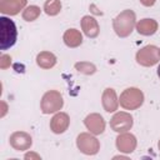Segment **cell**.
Masks as SVG:
<instances>
[{
    "mask_svg": "<svg viewBox=\"0 0 160 160\" xmlns=\"http://www.w3.org/2000/svg\"><path fill=\"white\" fill-rule=\"evenodd\" d=\"M135 21H136L135 12L132 10L128 9V10L121 11L112 21V26H114L116 35L120 38L129 36L135 28Z\"/></svg>",
    "mask_w": 160,
    "mask_h": 160,
    "instance_id": "6da1fadb",
    "label": "cell"
},
{
    "mask_svg": "<svg viewBox=\"0 0 160 160\" xmlns=\"http://www.w3.org/2000/svg\"><path fill=\"white\" fill-rule=\"evenodd\" d=\"M0 49L8 50L16 42L18 38V30L16 25L12 20L1 16L0 18Z\"/></svg>",
    "mask_w": 160,
    "mask_h": 160,
    "instance_id": "7a4b0ae2",
    "label": "cell"
},
{
    "mask_svg": "<svg viewBox=\"0 0 160 160\" xmlns=\"http://www.w3.org/2000/svg\"><path fill=\"white\" fill-rule=\"evenodd\" d=\"M119 102L124 109L135 110V109H138L142 105L144 94H142L141 90H139L136 88H129V89L122 91V94L120 95Z\"/></svg>",
    "mask_w": 160,
    "mask_h": 160,
    "instance_id": "3957f363",
    "label": "cell"
},
{
    "mask_svg": "<svg viewBox=\"0 0 160 160\" xmlns=\"http://www.w3.org/2000/svg\"><path fill=\"white\" fill-rule=\"evenodd\" d=\"M62 105H64L62 96L56 90H50V91L45 92L42 99H41V104H40L41 111L44 114L56 112L62 108Z\"/></svg>",
    "mask_w": 160,
    "mask_h": 160,
    "instance_id": "277c9868",
    "label": "cell"
},
{
    "mask_svg": "<svg viewBox=\"0 0 160 160\" xmlns=\"http://www.w3.org/2000/svg\"><path fill=\"white\" fill-rule=\"evenodd\" d=\"M160 60V49L155 45H146L136 52V61L142 66H152Z\"/></svg>",
    "mask_w": 160,
    "mask_h": 160,
    "instance_id": "5b68a950",
    "label": "cell"
},
{
    "mask_svg": "<svg viewBox=\"0 0 160 160\" xmlns=\"http://www.w3.org/2000/svg\"><path fill=\"white\" fill-rule=\"evenodd\" d=\"M76 145H78L79 150L86 155H95L100 149L99 140L88 132H81L78 136Z\"/></svg>",
    "mask_w": 160,
    "mask_h": 160,
    "instance_id": "8992f818",
    "label": "cell"
},
{
    "mask_svg": "<svg viewBox=\"0 0 160 160\" xmlns=\"http://www.w3.org/2000/svg\"><path fill=\"white\" fill-rule=\"evenodd\" d=\"M110 126L116 132H126L132 126V116L125 111L116 112L110 120Z\"/></svg>",
    "mask_w": 160,
    "mask_h": 160,
    "instance_id": "52a82bcc",
    "label": "cell"
},
{
    "mask_svg": "<svg viewBox=\"0 0 160 160\" xmlns=\"http://www.w3.org/2000/svg\"><path fill=\"white\" fill-rule=\"evenodd\" d=\"M9 141H10V145L18 151L28 150L32 144L31 136L25 131H15V132H12Z\"/></svg>",
    "mask_w": 160,
    "mask_h": 160,
    "instance_id": "ba28073f",
    "label": "cell"
},
{
    "mask_svg": "<svg viewBox=\"0 0 160 160\" xmlns=\"http://www.w3.org/2000/svg\"><path fill=\"white\" fill-rule=\"evenodd\" d=\"M84 124L88 128V130L94 135L102 134L105 130V120L100 114H96V112L88 115L84 120Z\"/></svg>",
    "mask_w": 160,
    "mask_h": 160,
    "instance_id": "9c48e42d",
    "label": "cell"
},
{
    "mask_svg": "<svg viewBox=\"0 0 160 160\" xmlns=\"http://www.w3.org/2000/svg\"><path fill=\"white\" fill-rule=\"evenodd\" d=\"M116 148L121 152H132L136 148V138L132 134L122 132L116 138Z\"/></svg>",
    "mask_w": 160,
    "mask_h": 160,
    "instance_id": "30bf717a",
    "label": "cell"
},
{
    "mask_svg": "<svg viewBox=\"0 0 160 160\" xmlns=\"http://www.w3.org/2000/svg\"><path fill=\"white\" fill-rule=\"evenodd\" d=\"M69 124H70L69 115L66 112H58L52 116L50 121V129L55 134H62L69 128Z\"/></svg>",
    "mask_w": 160,
    "mask_h": 160,
    "instance_id": "8fae6325",
    "label": "cell"
},
{
    "mask_svg": "<svg viewBox=\"0 0 160 160\" xmlns=\"http://www.w3.org/2000/svg\"><path fill=\"white\" fill-rule=\"evenodd\" d=\"M28 0H1L0 11L6 15H16L26 5Z\"/></svg>",
    "mask_w": 160,
    "mask_h": 160,
    "instance_id": "7c38bea8",
    "label": "cell"
},
{
    "mask_svg": "<svg viewBox=\"0 0 160 160\" xmlns=\"http://www.w3.org/2000/svg\"><path fill=\"white\" fill-rule=\"evenodd\" d=\"M101 102H102V106H104L105 111H108V112H112V111L118 110L119 99L116 96L115 90L111 89V88L105 89L104 92H102V96H101Z\"/></svg>",
    "mask_w": 160,
    "mask_h": 160,
    "instance_id": "4fadbf2b",
    "label": "cell"
},
{
    "mask_svg": "<svg viewBox=\"0 0 160 160\" xmlns=\"http://www.w3.org/2000/svg\"><path fill=\"white\" fill-rule=\"evenodd\" d=\"M81 29L88 38H96L100 31L98 21L90 15H86L81 19Z\"/></svg>",
    "mask_w": 160,
    "mask_h": 160,
    "instance_id": "5bb4252c",
    "label": "cell"
},
{
    "mask_svg": "<svg viewBox=\"0 0 160 160\" xmlns=\"http://www.w3.org/2000/svg\"><path fill=\"white\" fill-rule=\"evenodd\" d=\"M136 30L139 34L145 36L152 35L158 30V22L154 19H142L136 24Z\"/></svg>",
    "mask_w": 160,
    "mask_h": 160,
    "instance_id": "9a60e30c",
    "label": "cell"
},
{
    "mask_svg": "<svg viewBox=\"0 0 160 160\" xmlns=\"http://www.w3.org/2000/svg\"><path fill=\"white\" fill-rule=\"evenodd\" d=\"M64 42L69 48H76L82 42V36L79 30L76 29H69L64 34Z\"/></svg>",
    "mask_w": 160,
    "mask_h": 160,
    "instance_id": "2e32d148",
    "label": "cell"
},
{
    "mask_svg": "<svg viewBox=\"0 0 160 160\" xmlns=\"http://www.w3.org/2000/svg\"><path fill=\"white\" fill-rule=\"evenodd\" d=\"M36 64L42 69H51L56 64V58L52 52L49 51H41L36 56Z\"/></svg>",
    "mask_w": 160,
    "mask_h": 160,
    "instance_id": "e0dca14e",
    "label": "cell"
},
{
    "mask_svg": "<svg viewBox=\"0 0 160 160\" xmlns=\"http://www.w3.org/2000/svg\"><path fill=\"white\" fill-rule=\"evenodd\" d=\"M44 10L48 15L55 16L60 12L61 10V2L60 0H46L44 4Z\"/></svg>",
    "mask_w": 160,
    "mask_h": 160,
    "instance_id": "ac0fdd59",
    "label": "cell"
},
{
    "mask_svg": "<svg viewBox=\"0 0 160 160\" xmlns=\"http://www.w3.org/2000/svg\"><path fill=\"white\" fill-rule=\"evenodd\" d=\"M40 8L39 6H36V5H30V6H28L24 11H22V18H24V20H26V21H34V20H36L38 18H39V15H40Z\"/></svg>",
    "mask_w": 160,
    "mask_h": 160,
    "instance_id": "d6986e66",
    "label": "cell"
},
{
    "mask_svg": "<svg viewBox=\"0 0 160 160\" xmlns=\"http://www.w3.org/2000/svg\"><path fill=\"white\" fill-rule=\"evenodd\" d=\"M75 69L79 72H82L85 75H92L96 71V68L94 64L88 62V61H81V62H76L75 64Z\"/></svg>",
    "mask_w": 160,
    "mask_h": 160,
    "instance_id": "ffe728a7",
    "label": "cell"
},
{
    "mask_svg": "<svg viewBox=\"0 0 160 160\" xmlns=\"http://www.w3.org/2000/svg\"><path fill=\"white\" fill-rule=\"evenodd\" d=\"M10 64H11V58L9 55H6V54H2L0 56V68L1 69H6V68L10 66Z\"/></svg>",
    "mask_w": 160,
    "mask_h": 160,
    "instance_id": "44dd1931",
    "label": "cell"
},
{
    "mask_svg": "<svg viewBox=\"0 0 160 160\" xmlns=\"http://www.w3.org/2000/svg\"><path fill=\"white\" fill-rule=\"evenodd\" d=\"M156 0H140V2L144 5V6H152L155 4Z\"/></svg>",
    "mask_w": 160,
    "mask_h": 160,
    "instance_id": "7402d4cb",
    "label": "cell"
},
{
    "mask_svg": "<svg viewBox=\"0 0 160 160\" xmlns=\"http://www.w3.org/2000/svg\"><path fill=\"white\" fill-rule=\"evenodd\" d=\"M31 158H35V159H40V156H39V155H36V154H32V152H30V154H26V155H25V159H31Z\"/></svg>",
    "mask_w": 160,
    "mask_h": 160,
    "instance_id": "603a6c76",
    "label": "cell"
},
{
    "mask_svg": "<svg viewBox=\"0 0 160 160\" xmlns=\"http://www.w3.org/2000/svg\"><path fill=\"white\" fill-rule=\"evenodd\" d=\"M1 105H2V114H1V116H4L5 112H6V105H5V102H1Z\"/></svg>",
    "mask_w": 160,
    "mask_h": 160,
    "instance_id": "cb8c5ba5",
    "label": "cell"
},
{
    "mask_svg": "<svg viewBox=\"0 0 160 160\" xmlns=\"http://www.w3.org/2000/svg\"><path fill=\"white\" fill-rule=\"evenodd\" d=\"M158 75H159V78H160V65H159V68H158Z\"/></svg>",
    "mask_w": 160,
    "mask_h": 160,
    "instance_id": "d4e9b609",
    "label": "cell"
},
{
    "mask_svg": "<svg viewBox=\"0 0 160 160\" xmlns=\"http://www.w3.org/2000/svg\"><path fill=\"white\" fill-rule=\"evenodd\" d=\"M158 146H159V150H160V140H159V144H158Z\"/></svg>",
    "mask_w": 160,
    "mask_h": 160,
    "instance_id": "484cf974",
    "label": "cell"
}]
</instances>
